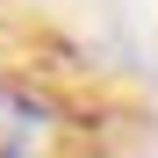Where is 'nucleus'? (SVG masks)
<instances>
[{
  "label": "nucleus",
  "mask_w": 158,
  "mask_h": 158,
  "mask_svg": "<svg viewBox=\"0 0 158 158\" xmlns=\"http://www.w3.org/2000/svg\"><path fill=\"white\" fill-rule=\"evenodd\" d=\"M65 151V115L43 94L0 79V158H58Z\"/></svg>",
  "instance_id": "f257e3e1"
}]
</instances>
